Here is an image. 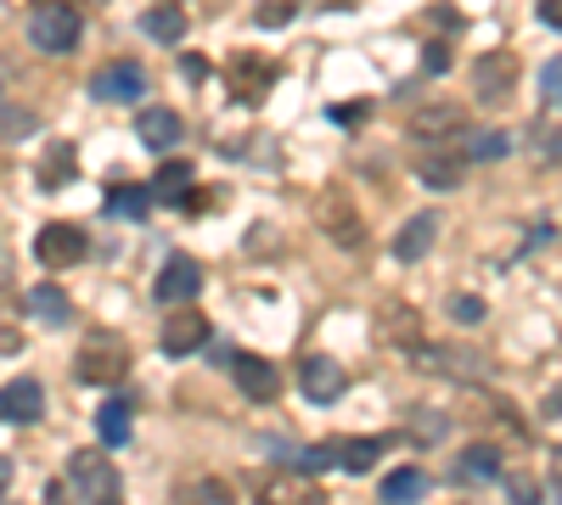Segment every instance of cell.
Wrapping results in <instances>:
<instances>
[{
  "instance_id": "cell-1",
  "label": "cell",
  "mask_w": 562,
  "mask_h": 505,
  "mask_svg": "<svg viewBox=\"0 0 562 505\" xmlns=\"http://www.w3.org/2000/svg\"><path fill=\"white\" fill-rule=\"evenodd\" d=\"M79 34H85V17H79L74 0H35V12H28V40H35V51L62 56V51L79 46Z\"/></svg>"
},
{
  "instance_id": "cell-2",
  "label": "cell",
  "mask_w": 562,
  "mask_h": 505,
  "mask_svg": "<svg viewBox=\"0 0 562 505\" xmlns=\"http://www.w3.org/2000/svg\"><path fill=\"white\" fill-rule=\"evenodd\" d=\"M118 471H113V460L108 455H96V450H74V460H68V494L74 500H85V505H108V500H118Z\"/></svg>"
},
{
  "instance_id": "cell-3",
  "label": "cell",
  "mask_w": 562,
  "mask_h": 505,
  "mask_svg": "<svg viewBox=\"0 0 562 505\" xmlns=\"http://www.w3.org/2000/svg\"><path fill=\"white\" fill-rule=\"evenodd\" d=\"M512 96H517V51H484L473 62V101L507 108Z\"/></svg>"
},
{
  "instance_id": "cell-4",
  "label": "cell",
  "mask_w": 562,
  "mask_h": 505,
  "mask_svg": "<svg viewBox=\"0 0 562 505\" xmlns=\"http://www.w3.org/2000/svg\"><path fill=\"white\" fill-rule=\"evenodd\" d=\"M411 141H427V147H445V141H461L467 135V108L461 101H427V108H416L405 118Z\"/></svg>"
},
{
  "instance_id": "cell-5",
  "label": "cell",
  "mask_w": 562,
  "mask_h": 505,
  "mask_svg": "<svg viewBox=\"0 0 562 505\" xmlns=\"http://www.w3.org/2000/svg\"><path fill=\"white\" fill-rule=\"evenodd\" d=\"M124 370H129V349L113 331H90L85 349H79V377L85 382H118Z\"/></svg>"
},
{
  "instance_id": "cell-6",
  "label": "cell",
  "mask_w": 562,
  "mask_h": 505,
  "mask_svg": "<svg viewBox=\"0 0 562 505\" xmlns=\"http://www.w3.org/2000/svg\"><path fill=\"white\" fill-rule=\"evenodd\" d=\"M315 219H321V230L333 236V242H344V248H360V242H366V219L354 214L349 191H338V186L315 197Z\"/></svg>"
},
{
  "instance_id": "cell-7",
  "label": "cell",
  "mask_w": 562,
  "mask_h": 505,
  "mask_svg": "<svg viewBox=\"0 0 562 505\" xmlns=\"http://www.w3.org/2000/svg\"><path fill=\"white\" fill-rule=\"evenodd\" d=\"M90 96L113 101V108H136V101L147 96V67L141 62H108L102 74L90 79Z\"/></svg>"
},
{
  "instance_id": "cell-8",
  "label": "cell",
  "mask_w": 562,
  "mask_h": 505,
  "mask_svg": "<svg viewBox=\"0 0 562 505\" xmlns=\"http://www.w3.org/2000/svg\"><path fill=\"white\" fill-rule=\"evenodd\" d=\"M90 253V236L79 230V225H68V219H57V225H46L40 236H35V258L46 264V269H68V264H79Z\"/></svg>"
},
{
  "instance_id": "cell-9",
  "label": "cell",
  "mask_w": 562,
  "mask_h": 505,
  "mask_svg": "<svg viewBox=\"0 0 562 505\" xmlns=\"http://www.w3.org/2000/svg\"><path fill=\"white\" fill-rule=\"evenodd\" d=\"M299 388H304L310 404H338V393H344V365H338L333 354H310V359L299 365Z\"/></svg>"
},
{
  "instance_id": "cell-10",
  "label": "cell",
  "mask_w": 562,
  "mask_h": 505,
  "mask_svg": "<svg viewBox=\"0 0 562 505\" xmlns=\"http://www.w3.org/2000/svg\"><path fill=\"white\" fill-rule=\"evenodd\" d=\"M197 292H203V264L191 253H175L158 276V303H191Z\"/></svg>"
},
{
  "instance_id": "cell-11",
  "label": "cell",
  "mask_w": 562,
  "mask_h": 505,
  "mask_svg": "<svg viewBox=\"0 0 562 505\" xmlns=\"http://www.w3.org/2000/svg\"><path fill=\"white\" fill-rule=\"evenodd\" d=\"M46 416V388L35 377H12L7 388H0V421H40Z\"/></svg>"
},
{
  "instance_id": "cell-12",
  "label": "cell",
  "mask_w": 562,
  "mask_h": 505,
  "mask_svg": "<svg viewBox=\"0 0 562 505\" xmlns=\"http://www.w3.org/2000/svg\"><path fill=\"white\" fill-rule=\"evenodd\" d=\"M203 343H209V320L197 315V310H180V315H170V320H163V354L186 359V354H197Z\"/></svg>"
},
{
  "instance_id": "cell-13",
  "label": "cell",
  "mask_w": 562,
  "mask_h": 505,
  "mask_svg": "<svg viewBox=\"0 0 562 505\" xmlns=\"http://www.w3.org/2000/svg\"><path fill=\"white\" fill-rule=\"evenodd\" d=\"M136 135H141V147H147V152H170V147L180 141V135H186V124H180V113H175V108H141Z\"/></svg>"
},
{
  "instance_id": "cell-14",
  "label": "cell",
  "mask_w": 562,
  "mask_h": 505,
  "mask_svg": "<svg viewBox=\"0 0 562 505\" xmlns=\"http://www.w3.org/2000/svg\"><path fill=\"white\" fill-rule=\"evenodd\" d=\"M434 242H439V214H411L405 230L394 236V258L416 264V258H427V248H434Z\"/></svg>"
},
{
  "instance_id": "cell-15",
  "label": "cell",
  "mask_w": 562,
  "mask_h": 505,
  "mask_svg": "<svg viewBox=\"0 0 562 505\" xmlns=\"http://www.w3.org/2000/svg\"><path fill=\"white\" fill-rule=\"evenodd\" d=\"M237 388H242L248 399H259V404H271V399L282 393V370H276L271 359H259V354H242V359H237Z\"/></svg>"
},
{
  "instance_id": "cell-16",
  "label": "cell",
  "mask_w": 562,
  "mask_h": 505,
  "mask_svg": "<svg viewBox=\"0 0 562 505\" xmlns=\"http://www.w3.org/2000/svg\"><path fill=\"white\" fill-rule=\"evenodd\" d=\"M23 310H28V315H40L46 326H62V320L74 315V303H68V292H62L57 281H35V287L23 292Z\"/></svg>"
},
{
  "instance_id": "cell-17",
  "label": "cell",
  "mask_w": 562,
  "mask_h": 505,
  "mask_svg": "<svg viewBox=\"0 0 562 505\" xmlns=\"http://www.w3.org/2000/svg\"><path fill=\"white\" fill-rule=\"evenodd\" d=\"M74 168H79L74 141H51V147H46V157H40V191H62V186L74 180Z\"/></svg>"
},
{
  "instance_id": "cell-18",
  "label": "cell",
  "mask_w": 562,
  "mask_h": 505,
  "mask_svg": "<svg viewBox=\"0 0 562 505\" xmlns=\"http://www.w3.org/2000/svg\"><path fill=\"white\" fill-rule=\"evenodd\" d=\"M416 175H422V186H434V191H461V180H467V163L427 152V157L416 163Z\"/></svg>"
},
{
  "instance_id": "cell-19",
  "label": "cell",
  "mask_w": 562,
  "mask_h": 505,
  "mask_svg": "<svg viewBox=\"0 0 562 505\" xmlns=\"http://www.w3.org/2000/svg\"><path fill=\"white\" fill-rule=\"evenodd\" d=\"M271 79H276V67H264V62H248V56L230 62V85H237V96H242V101H264Z\"/></svg>"
},
{
  "instance_id": "cell-20",
  "label": "cell",
  "mask_w": 562,
  "mask_h": 505,
  "mask_svg": "<svg viewBox=\"0 0 562 505\" xmlns=\"http://www.w3.org/2000/svg\"><path fill=\"white\" fill-rule=\"evenodd\" d=\"M422 494H427V471H416V466H400V471H388V478H383V500L388 505H411Z\"/></svg>"
},
{
  "instance_id": "cell-21",
  "label": "cell",
  "mask_w": 562,
  "mask_h": 505,
  "mask_svg": "<svg viewBox=\"0 0 562 505\" xmlns=\"http://www.w3.org/2000/svg\"><path fill=\"white\" fill-rule=\"evenodd\" d=\"M141 28L152 34L158 46H180V40H186V12H180V7H158V12L141 17Z\"/></svg>"
},
{
  "instance_id": "cell-22",
  "label": "cell",
  "mask_w": 562,
  "mask_h": 505,
  "mask_svg": "<svg viewBox=\"0 0 562 505\" xmlns=\"http://www.w3.org/2000/svg\"><path fill=\"white\" fill-rule=\"evenodd\" d=\"M461 478H467V483H489V478H501V450H495V444H473L467 455H461Z\"/></svg>"
},
{
  "instance_id": "cell-23",
  "label": "cell",
  "mask_w": 562,
  "mask_h": 505,
  "mask_svg": "<svg viewBox=\"0 0 562 505\" xmlns=\"http://www.w3.org/2000/svg\"><path fill=\"white\" fill-rule=\"evenodd\" d=\"M147 209H152V186H113L108 191V214H118V219H147Z\"/></svg>"
},
{
  "instance_id": "cell-24",
  "label": "cell",
  "mask_w": 562,
  "mask_h": 505,
  "mask_svg": "<svg viewBox=\"0 0 562 505\" xmlns=\"http://www.w3.org/2000/svg\"><path fill=\"white\" fill-rule=\"evenodd\" d=\"M377 455H383V438H344L338 444V466L344 471H372Z\"/></svg>"
},
{
  "instance_id": "cell-25",
  "label": "cell",
  "mask_w": 562,
  "mask_h": 505,
  "mask_svg": "<svg viewBox=\"0 0 562 505\" xmlns=\"http://www.w3.org/2000/svg\"><path fill=\"white\" fill-rule=\"evenodd\" d=\"M96 432H102V444H129V411L124 404H102V411H96Z\"/></svg>"
},
{
  "instance_id": "cell-26",
  "label": "cell",
  "mask_w": 562,
  "mask_h": 505,
  "mask_svg": "<svg viewBox=\"0 0 562 505\" xmlns=\"http://www.w3.org/2000/svg\"><path fill=\"white\" fill-rule=\"evenodd\" d=\"M507 152H512V135L507 129H484V135H473V141H467L473 163H495V157H507Z\"/></svg>"
},
{
  "instance_id": "cell-27",
  "label": "cell",
  "mask_w": 562,
  "mask_h": 505,
  "mask_svg": "<svg viewBox=\"0 0 562 505\" xmlns=\"http://www.w3.org/2000/svg\"><path fill=\"white\" fill-rule=\"evenodd\" d=\"M186 186H191V163H186V157L163 163V168H158V180H152V191H158V197H180Z\"/></svg>"
},
{
  "instance_id": "cell-28",
  "label": "cell",
  "mask_w": 562,
  "mask_h": 505,
  "mask_svg": "<svg viewBox=\"0 0 562 505\" xmlns=\"http://www.w3.org/2000/svg\"><path fill=\"white\" fill-rule=\"evenodd\" d=\"M292 12H299V0H259V28H282L292 23Z\"/></svg>"
},
{
  "instance_id": "cell-29",
  "label": "cell",
  "mask_w": 562,
  "mask_h": 505,
  "mask_svg": "<svg viewBox=\"0 0 562 505\" xmlns=\"http://www.w3.org/2000/svg\"><path fill=\"white\" fill-rule=\"evenodd\" d=\"M540 96L551 101V108H562V56L546 62V74H540Z\"/></svg>"
},
{
  "instance_id": "cell-30",
  "label": "cell",
  "mask_w": 562,
  "mask_h": 505,
  "mask_svg": "<svg viewBox=\"0 0 562 505\" xmlns=\"http://www.w3.org/2000/svg\"><path fill=\"white\" fill-rule=\"evenodd\" d=\"M299 466H304V471H326V466H338V444H310V450L299 455Z\"/></svg>"
},
{
  "instance_id": "cell-31",
  "label": "cell",
  "mask_w": 562,
  "mask_h": 505,
  "mask_svg": "<svg viewBox=\"0 0 562 505\" xmlns=\"http://www.w3.org/2000/svg\"><path fill=\"white\" fill-rule=\"evenodd\" d=\"M450 315H455L461 326H478V320H484V298H467V292L450 298Z\"/></svg>"
},
{
  "instance_id": "cell-32",
  "label": "cell",
  "mask_w": 562,
  "mask_h": 505,
  "mask_svg": "<svg viewBox=\"0 0 562 505\" xmlns=\"http://www.w3.org/2000/svg\"><path fill=\"white\" fill-rule=\"evenodd\" d=\"M422 62H427V74H445V67H450V51H445V46H427Z\"/></svg>"
},
{
  "instance_id": "cell-33",
  "label": "cell",
  "mask_w": 562,
  "mask_h": 505,
  "mask_svg": "<svg viewBox=\"0 0 562 505\" xmlns=\"http://www.w3.org/2000/svg\"><path fill=\"white\" fill-rule=\"evenodd\" d=\"M540 23H546V28H562V0H540Z\"/></svg>"
},
{
  "instance_id": "cell-34",
  "label": "cell",
  "mask_w": 562,
  "mask_h": 505,
  "mask_svg": "<svg viewBox=\"0 0 562 505\" xmlns=\"http://www.w3.org/2000/svg\"><path fill=\"white\" fill-rule=\"evenodd\" d=\"M540 157H546V163H557V157H562V135H557V129H546V147H540Z\"/></svg>"
},
{
  "instance_id": "cell-35",
  "label": "cell",
  "mask_w": 562,
  "mask_h": 505,
  "mask_svg": "<svg viewBox=\"0 0 562 505\" xmlns=\"http://www.w3.org/2000/svg\"><path fill=\"white\" fill-rule=\"evenodd\" d=\"M512 500H523V505H535V483H528V478H512Z\"/></svg>"
},
{
  "instance_id": "cell-36",
  "label": "cell",
  "mask_w": 562,
  "mask_h": 505,
  "mask_svg": "<svg viewBox=\"0 0 562 505\" xmlns=\"http://www.w3.org/2000/svg\"><path fill=\"white\" fill-rule=\"evenodd\" d=\"M180 67H186V79H209V62H197V56H186Z\"/></svg>"
},
{
  "instance_id": "cell-37",
  "label": "cell",
  "mask_w": 562,
  "mask_h": 505,
  "mask_svg": "<svg viewBox=\"0 0 562 505\" xmlns=\"http://www.w3.org/2000/svg\"><path fill=\"white\" fill-rule=\"evenodd\" d=\"M7 478H12V460L0 455V494H7Z\"/></svg>"
},
{
  "instance_id": "cell-38",
  "label": "cell",
  "mask_w": 562,
  "mask_h": 505,
  "mask_svg": "<svg viewBox=\"0 0 562 505\" xmlns=\"http://www.w3.org/2000/svg\"><path fill=\"white\" fill-rule=\"evenodd\" d=\"M546 416H562V393H551V399H546Z\"/></svg>"
},
{
  "instance_id": "cell-39",
  "label": "cell",
  "mask_w": 562,
  "mask_h": 505,
  "mask_svg": "<svg viewBox=\"0 0 562 505\" xmlns=\"http://www.w3.org/2000/svg\"><path fill=\"white\" fill-rule=\"evenodd\" d=\"M551 489L562 494V455H557V466H551Z\"/></svg>"
}]
</instances>
